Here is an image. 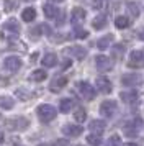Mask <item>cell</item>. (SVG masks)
<instances>
[{
	"label": "cell",
	"mask_w": 144,
	"mask_h": 146,
	"mask_svg": "<svg viewBox=\"0 0 144 146\" xmlns=\"http://www.w3.org/2000/svg\"><path fill=\"white\" fill-rule=\"evenodd\" d=\"M36 115H38L39 121L49 123V121H52V120L56 118L57 110H56L52 105H49V104H43V105H39L38 108H36Z\"/></svg>",
	"instance_id": "1"
},
{
	"label": "cell",
	"mask_w": 144,
	"mask_h": 146,
	"mask_svg": "<svg viewBox=\"0 0 144 146\" xmlns=\"http://www.w3.org/2000/svg\"><path fill=\"white\" fill-rule=\"evenodd\" d=\"M5 125L8 130H25V128H28V125H30V121H28V118H25V117H15V118H8L5 121Z\"/></svg>",
	"instance_id": "2"
},
{
	"label": "cell",
	"mask_w": 144,
	"mask_h": 146,
	"mask_svg": "<svg viewBox=\"0 0 144 146\" xmlns=\"http://www.w3.org/2000/svg\"><path fill=\"white\" fill-rule=\"evenodd\" d=\"M21 59H20L18 56H8V58H5V61H3V67H5L8 72H17V71H20L21 69Z\"/></svg>",
	"instance_id": "3"
},
{
	"label": "cell",
	"mask_w": 144,
	"mask_h": 146,
	"mask_svg": "<svg viewBox=\"0 0 144 146\" xmlns=\"http://www.w3.org/2000/svg\"><path fill=\"white\" fill-rule=\"evenodd\" d=\"M95 66H97L98 71H102V72H106V71H111V67H113V61H111L108 56L98 54L97 58H95Z\"/></svg>",
	"instance_id": "4"
},
{
	"label": "cell",
	"mask_w": 144,
	"mask_h": 146,
	"mask_svg": "<svg viewBox=\"0 0 144 146\" xmlns=\"http://www.w3.org/2000/svg\"><path fill=\"white\" fill-rule=\"evenodd\" d=\"M77 89H79V92H80V95H82L85 100H92L93 97H95V89H93L89 82H84V80L79 82Z\"/></svg>",
	"instance_id": "5"
},
{
	"label": "cell",
	"mask_w": 144,
	"mask_h": 146,
	"mask_svg": "<svg viewBox=\"0 0 144 146\" xmlns=\"http://www.w3.org/2000/svg\"><path fill=\"white\" fill-rule=\"evenodd\" d=\"M115 112H116V102H115V100H105V102H102V105H100V113H102L103 117L110 118V117L115 115Z\"/></svg>",
	"instance_id": "6"
},
{
	"label": "cell",
	"mask_w": 144,
	"mask_h": 146,
	"mask_svg": "<svg viewBox=\"0 0 144 146\" xmlns=\"http://www.w3.org/2000/svg\"><path fill=\"white\" fill-rule=\"evenodd\" d=\"M128 66L129 67H143L144 66V54L143 51H133L128 61Z\"/></svg>",
	"instance_id": "7"
},
{
	"label": "cell",
	"mask_w": 144,
	"mask_h": 146,
	"mask_svg": "<svg viewBox=\"0 0 144 146\" xmlns=\"http://www.w3.org/2000/svg\"><path fill=\"white\" fill-rule=\"evenodd\" d=\"M65 86H67V77H64V76H56L52 79L49 89H51V92H61Z\"/></svg>",
	"instance_id": "8"
},
{
	"label": "cell",
	"mask_w": 144,
	"mask_h": 146,
	"mask_svg": "<svg viewBox=\"0 0 144 146\" xmlns=\"http://www.w3.org/2000/svg\"><path fill=\"white\" fill-rule=\"evenodd\" d=\"M85 17H87V13H85V10L84 8H80V7H75L74 10H72V13H71V21H72V25H80L82 21L85 20Z\"/></svg>",
	"instance_id": "9"
},
{
	"label": "cell",
	"mask_w": 144,
	"mask_h": 146,
	"mask_svg": "<svg viewBox=\"0 0 144 146\" xmlns=\"http://www.w3.org/2000/svg\"><path fill=\"white\" fill-rule=\"evenodd\" d=\"M64 53L74 56V58H75V59H79V61H82L85 56H87V49H85V48H82V46H71V48H67Z\"/></svg>",
	"instance_id": "10"
},
{
	"label": "cell",
	"mask_w": 144,
	"mask_h": 146,
	"mask_svg": "<svg viewBox=\"0 0 144 146\" xmlns=\"http://www.w3.org/2000/svg\"><path fill=\"white\" fill-rule=\"evenodd\" d=\"M62 133L67 135V136H79V135L84 133V128L80 125H72V123H69V125L62 126Z\"/></svg>",
	"instance_id": "11"
},
{
	"label": "cell",
	"mask_w": 144,
	"mask_h": 146,
	"mask_svg": "<svg viewBox=\"0 0 144 146\" xmlns=\"http://www.w3.org/2000/svg\"><path fill=\"white\" fill-rule=\"evenodd\" d=\"M141 82V76H137V74H124L123 77H121V84L123 86H137Z\"/></svg>",
	"instance_id": "12"
},
{
	"label": "cell",
	"mask_w": 144,
	"mask_h": 146,
	"mask_svg": "<svg viewBox=\"0 0 144 146\" xmlns=\"http://www.w3.org/2000/svg\"><path fill=\"white\" fill-rule=\"evenodd\" d=\"M97 90L102 94H110L111 92V82L106 77H98L97 79Z\"/></svg>",
	"instance_id": "13"
},
{
	"label": "cell",
	"mask_w": 144,
	"mask_h": 146,
	"mask_svg": "<svg viewBox=\"0 0 144 146\" xmlns=\"http://www.w3.org/2000/svg\"><path fill=\"white\" fill-rule=\"evenodd\" d=\"M89 128H90V131L93 135H102L105 131V128H106V123L102 121V120H93V121H90Z\"/></svg>",
	"instance_id": "14"
},
{
	"label": "cell",
	"mask_w": 144,
	"mask_h": 146,
	"mask_svg": "<svg viewBox=\"0 0 144 146\" xmlns=\"http://www.w3.org/2000/svg\"><path fill=\"white\" fill-rule=\"evenodd\" d=\"M3 31H10L12 35H13V33L18 35L20 31H21V28H20L18 21L15 20V18H10V20H7L5 25H3Z\"/></svg>",
	"instance_id": "15"
},
{
	"label": "cell",
	"mask_w": 144,
	"mask_h": 146,
	"mask_svg": "<svg viewBox=\"0 0 144 146\" xmlns=\"http://www.w3.org/2000/svg\"><path fill=\"white\" fill-rule=\"evenodd\" d=\"M120 97L124 104H133V102L137 100V92L136 90H124V92L120 94Z\"/></svg>",
	"instance_id": "16"
},
{
	"label": "cell",
	"mask_w": 144,
	"mask_h": 146,
	"mask_svg": "<svg viewBox=\"0 0 144 146\" xmlns=\"http://www.w3.org/2000/svg\"><path fill=\"white\" fill-rule=\"evenodd\" d=\"M43 66L44 67H54L56 64H57V56L54 53H48V54H44V58H43Z\"/></svg>",
	"instance_id": "17"
},
{
	"label": "cell",
	"mask_w": 144,
	"mask_h": 146,
	"mask_svg": "<svg viewBox=\"0 0 144 146\" xmlns=\"http://www.w3.org/2000/svg\"><path fill=\"white\" fill-rule=\"evenodd\" d=\"M15 105V100L10 95H0V108L3 110H12Z\"/></svg>",
	"instance_id": "18"
},
{
	"label": "cell",
	"mask_w": 144,
	"mask_h": 146,
	"mask_svg": "<svg viewBox=\"0 0 144 146\" xmlns=\"http://www.w3.org/2000/svg\"><path fill=\"white\" fill-rule=\"evenodd\" d=\"M34 18H36V10H34V8L28 7V8H25V10L21 12V20H23V21H26V23H30V21H33Z\"/></svg>",
	"instance_id": "19"
},
{
	"label": "cell",
	"mask_w": 144,
	"mask_h": 146,
	"mask_svg": "<svg viewBox=\"0 0 144 146\" xmlns=\"http://www.w3.org/2000/svg\"><path fill=\"white\" fill-rule=\"evenodd\" d=\"M43 12H44L46 18H56L61 10H57V8L54 7V5H51V3H46L44 7H43Z\"/></svg>",
	"instance_id": "20"
},
{
	"label": "cell",
	"mask_w": 144,
	"mask_h": 146,
	"mask_svg": "<svg viewBox=\"0 0 144 146\" xmlns=\"http://www.w3.org/2000/svg\"><path fill=\"white\" fill-rule=\"evenodd\" d=\"M74 108V100L72 99H62L59 102V110L62 113H69Z\"/></svg>",
	"instance_id": "21"
},
{
	"label": "cell",
	"mask_w": 144,
	"mask_h": 146,
	"mask_svg": "<svg viewBox=\"0 0 144 146\" xmlns=\"http://www.w3.org/2000/svg\"><path fill=\"white\" fill-rule=\"evenodd\" d=\"M46 77H48V74H46L44 69H36V71H33L31 76H30V79H31L33 82H43Z\"/></svg>",
	"instance_id": "22"
},
{
	"label": "cell",
	"mask_w": 144,
	"mask_h": 146,
	"mask_svg": "<svg viewBox=\"0 0 144 146\" xmlns=\"http://www.w3.org/2000/svg\"><path fill=\"white\" fill-rule=\"evenodd\" d=\"M92 27L95 28V30H103V28L106 27V17H105V15H98V17H95L93 21H92Z\"/></svg>",
	"instance_id": "23"
},
{
	"label": "cell",
	"mask_w": 144,
	"mask_h": 146,
	"mask_svg": "<svg viewBox=\"0 0 144 146\" xmlns=\"http://www.w3.org/2000/svg\"><path fill=\"white\" fill-rule=\"evenodd\" d=\"M111 41H113V35H106V36H103V38H100L97 41V48L103 51V49H106V48L110 46Z\"/></svg>",
	"instance_id": "24"
},
{
	"label": "cell",
	"mask_w": 144,
	"mask_h": 146,
	"mask_svg": "<svg viewBox=\"0 0 144 146\" xmlns=\"http://www.w3.org/2000/svg\"><path fill=\"white\" fill-rule=\"evenodd\" d=\"M115 27L118 28V30H124V28L129 27V20H128V17H116L115 18Z\"/></svg>",
	"instance_id": "25"
},
{
	"label": "cell",
	"mask_w": 144,
	"mask_h": 146,
	"mask_svg": "<svg viewBox=\"0 0 144 146\" xmlns=\"http://www.w3.org/2000/svg\"><path fill=\"white\" fill-rule=\"evenodd\" d=\"M74 118H75V121L82 123V121H85V118H87V112H85L84 108H80V107H79L77 110L74 112Z\"/></svg>",
	"instance_id": "26"
},
{
	"label": "cell",
	"mask_w": 144,
	"mask_h": 146,
	"mask_svg": "<svg viewBox=\"0 0 144 146\" xmlns=\"http://www.w3.org/2000/svg\"><path fill=\"white\" fill-rule=\"evenodd\" d=\"M124 49H126V48H124V44H121V43H120V44H115V46H113V56L120 59L124 54Z\"/></svg>",
	"instance_id": "27"
},
{
	"label": "cell",
	"mask_w": 144,
	"mask_h": 146,
	"mask_svg": "<svg viewBox=\"0 0 144 146\" xmlns=\"http://www.w3.org/2000/svg\"><path fill=\"white\" fill-rule=\"evenodd\" d=\"M128 10H129V13L133 15L134 18H137V17H139V5H137V3L129 2V3H128Z\"/></svg>",
	"instance_id": "28"
},
{
	"label": "cell",
	"mask_w": 144,
	"mask_h": 146,
	"mask_svg": "<svg viewBox=\"0 0 144 146\" xmlns=\"http://www.w3.org/2000/svg\"><path fill=\"white\" fill-rule=\"evenodd\" d=\"M3 7H5V12H13V10L18 8V3H17L15 0H5Z\"/></svg>",
	"instance_id": "29"
},
{
	"label": "cell",
	"mask_w": 144,
	"mask_h": 146,
	"mask_svg": "<svg viewBox=\"0 0 144 146\" xmlns=\"http://www.w3.org/2000/svg\"><path fill=\"white\" fill-rule=\"evenodd\" d=\"M87 143L92 145V146H98L100 143H102V139H100L98 135H89V136H87Z\"/></svg>",
	"instance_id": "30"
},
{
	"label": "cell",
	"mask_w": 144,
	"mask_h": 146,
	"mask_svg": "<svg viewBox=\"0 0 144 146\" xmlns=\"http://www.w3.org/2000/svg\"><path fill=\"white\" fill-rule=\"evenodd\" d=\"M120 145H121V138H120L118 135H113V136H110L108 143H106V146H120Z\"/></svg>",
	"instance_id": "31"
},
{
	"label": "cell",
	"mask_w": 144,
	"mask_h": 146,
	"mask_svg": "<svg viewBox=\"0 0 144 146\" xmlns=\"http://www.w3.org/2000/svg\"><path fill=\"white\" fill-rule=\"evenodd\" d=\"M17 95L20 97V100H28V99H31V95H30V92H26L25 89H17Z\"/></svg>",
	"instance_id": "32"
},
{
	"label": "cell",
	"mask_w": 144,
	"mask_h": 146,
	"mask_svg": "<svg viewBox=\"0 0 144 146\" xmlns=\"http://www.w3.org/2000/svg\"><path fill=\"white\" fill-rule=\"evenodd\" d=\"M105 5H106L105 0H93V2H92V7L95 8V10H103Z\"/></svg>",
	"instance_id": "33"
},
{
	"label": "cell",
	"mask_w": 144,
	"mask_h": 146,
	"mask_svg": "<svg viewBox=\"0 0 144 146\" xmlns=\"http://www.w3.org/2000/svg\"><path fill=\"white\" fill-rule=\"evenodd\" d=\"M74 35H75V38H80V40H84V38H87V36H89V31H85V30H80V28H75Z\"/></svg>",
	"instance_id": "34"
},
{
	"label": "cell",
	"mask_w": 144,
	"mask_h": 146,
	"mask_svg": "<svg viewBox=\"0 0 144 146\" xmlns=\"http://www.w3.org/2000/svg\"><path fill=\"white\" fill-rule=\"evenodd\" d=\"M54 146H71V143H69L67 139H57V141L54 143Z\"/></svg>",
	"instance_id": "35"
},
{
	"label": "cell",
	"mask_w": 144,
	"mask_h": 146,
	"mask_svg": "<svg viewBox=\"0 0 144 146\" xmlns=\"http://www.w3.org/2000/svg\"><path fill=\"white\" fill-rule=\"evenodd\" d=\"M72 61L71 59H64V62H62V69H67V67H71Z\"/></svg>",
	"instance_id": "36"
},
{
	"label": "cell",
	"mask_w": 144,
	"mask_h": 146,
	"mask_svg": "<svg viewBox=\"0 0 144 146\" xmlns=\"http://www.w3.org/2000/svg\"><path fill=\"white\" fill-rule=\"evenodd\" d=\"M139 40H143V41H144V28L141 30V31H139Z\"/></svg>",
	"instance_id": "37"
},
{
	"label": "cell",
	"mask_w": 144,
	"mask_h": 146,
	"mask_svg": "<svg viewBox=\"0 0 144 146\" xmlns=\"http://www.w3.org/2000/svg\"><path fill=\"white\" fill-rule=\"evenodd\" d=\"M2 141H3V131L0 130V143H2Z\"/></svg>",
	"instance_id": "38"
},
{
	"label": "cell",
	"mask_w": 144,
	"mask_h": 146,
	"mask_svg": "<svg viewBox=\"0 0 144 146\" xmlns=\"http://www.w3.org/2000/svg\"><path fill=\"white\" fill-rule=\"evenodd\" d=\"M123 146H137L136 143H126V145H123Z\"/></svg>",
	"instance_id": "39"
},
{
	"label": "cell",
	"mask_w": 144,
	"mask_h": 146,
	"mask_svg": "<svg viewBox=\"0 0 144 146\" xmlns=\"http://www.w3.org/2000/svg\"><path fill=\"white\" fill-rule=\"evenodd\" d=\"M38 146H49V145H46V143H41V145H38Z\"/></svg>",
	"instance_id": "40"
},
{
	"label": "cell",
	"mask_w": 144,
	"mask_h": 146,
	"mask_svg": "<svg viewBox=\"0 0 144 146\" xmlns=\"http://www.w3.org/2000/svg\"><path fill=\"white\" fill-rule=\"evenodd\" d=\"M52 2H62V0H52Z\"/></svg>",
	"instance_id": "41"
},
{
	"label": "cell",
	"mask_w": 144,
	"mask_h": 146,
	"mask_svg": "<svg viewBox=\"0 0 144 146\" xmlns=\"http://www.w3.org/2000/svg\"><path fill=\"white\" fill-rule=\"evenodd\" d=\"M25 2H33V0H25Z\"/></svg>",
	"instance_id": "42"
},
{
	"label": "cell",
	"mask_w": 144,
	"mask_h": 146,
	"mask_svg": "<svg viewBox=\"0 0 144 146\" xmlns=\"http://www.w3.org/2000/svg\"><path fill=\"white\" fill-rule=\"evenodd\" d=\"M77 146H82V145H77Z\"/></svg>",
	"instance_id": "43"
},
{
	"label": "cell",
	"mask_w": 144,
	"mask_h": 146,
	"mask_svg": "<svg viewBox=\"0 0 144 146\" xmlns=\"http://www.w3.org/2000/svg\"><path fill=\"white\" fill-rule=\"evenodd\" d=\"M143 54H144V51H143Z\"/></svg>",
	"instance_id": "44"
}]
</instances>
